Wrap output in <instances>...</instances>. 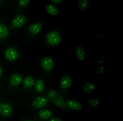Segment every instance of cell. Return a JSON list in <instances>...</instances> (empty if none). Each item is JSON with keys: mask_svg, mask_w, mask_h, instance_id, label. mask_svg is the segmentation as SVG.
I'll list each match as a JSON object with an SVG mask.
<instances>
[{"mask_svg": "<svg viewBox=\"0 0 123 121\" xmlns=\"http://www.w3.org/2000/svg\"><path fill=\"white\" fill-rule=\"evenodd\" d=\"M52 102L53 104L60 108L64 109L67 107L66 103L63 97L59 96L58 98L53 101Z\"/></svg>", "mask_w": 123, "mask_h": 121, "instance_id": "e0dca14e", "label": "cell"}, {"mask_svg": "<svg viewBox=\"0 0 123 121\" xmlns=\"http://www.w3.org/2000/svg\"><path fill=\"white\" fill-rule=\"evenodd\" d=\"M49 121H62V119L59 117H54L50 118L49 119Z\"/></svg>", "mask_w": 123, "mask_h": 121, "instance_id": "603a6c76", "label": "cell"}, {"mask_svg": "<svg viewBox=\"0 0 123 121\" xmlns=\"http://www.w3.org/2000/svg\"><path fill=\"white\" fill-rule=\"evenodd\" d=\"M43 24L41 22H34L29 26V30L30 33L34 35H38L41 31Z\"/></svg>", "mask_w": 123, "mask_h": 121, "instance_id": "52a82bcc", "label": "cell"}, {"mask_svg": "<svg viewBox=\"0 0 123 121\" xmlns=\"http://www.w3.org/2000/svg\"><path fill=\"white\" fill-rule=\"evenodd\" d=\"M9 29L7 26L0 23V39H6L9 35Z\"/></svg>", "mask_w": 123, "mask_h": 121, "instance_id": "5bb4252c", "label": "cell"}, {"mask_svg": "<svg viewBox=\"0 0 123 121\" xmlns=\"http://www.w3.org/2000/svg\"><path fill=\"white\" fill-rule=\"evenodd\" d=\"M88 103L89 106L92 108H96L99 103V100L98 99H90L88 100Z\"/></svg>", "mask_w": 123, "mask_h": 121, "instance_id": "44dd1931", "label": "cell"}, {"mask_svg": "<svg viewBox=\"0 0 123 121\" xmlns=\"http://www.w3.org/2000/svg\"><path fill=\"white\" fill-rule=\"evenodd\" d=\"M95 89V84L91 82H88L84 84L82 86V90L85 93H90L93 92Z\"/></svg>", "mask_w": 123, "mask_h": 121, "instance_id": "2e32d148", "label": "cell"}, {"mask_svg": "<svg viewBox=\"0 0 123 121\" xmlns=\"http://www.w3.org/2000/svg\"><path fill=\"white\" fill-rule=\"evenodd\" d=\"M49 101L46 97L40 96L36 97L31 103L32 106L35 109H39L45 107L48 103Z\"/></svg>", "mask_w": 123, "mask_h": 121, "instance_id": "3957f363", "label": "cell"}, {"mask_svg": "<svg viewBox=\"0 0 123 121\" xmlns=\"http://www.w3.org/2000/svg\"><path fill=\"white\" fill-rule=\"evenodd\" d=\"M52 115V111L48 109H42L39 111L38 113V116L39 118L43 120L49 119Z\"/></svg>", "mask_w": 123, "mask_h": 121, "instance_id": "4fadbf2b", "label": "cell"}, {"mask_svg": "<svg viewBox=\"0 0 123 121\" xmlns=\"http://www.w3.org/2000/svg\"><path fill=\"white\" fill-rule=\"evenodd\" d=\"M34 86L37 92L41 93L43 91L44 89V82L41 79H39L35 83Z\"/></svg>", "mask_w": 123, "mask_h": 121, "instance_id": "ffe728a7", "label": "cell"}, {"mask_svg": "<svg viewBox=\"0 0 123 121\" xmlns=\"http://www.w3.org/2000/svg\"><path fill=\"white\" fill-rule=\"evenodd\" d=\"M35 83L34 79L31 76H27L25 78L24 80V85L27 88H32L34 85Z\"/></svg>", "mask_w": 123, "mask_h": 121, "instance_id": "9a60e30c", "label": "cell"}, {"mask_svg": "<svg viewBox=\"0 0 123 121\" xmlns=\"http://www.w3.org/2000/svg\"><path fill=\"white\" fill-rule=\"evenodd\" d=\"M66 104L68 107L72 110L79 111L82 109V104L80 102L72 99H68L66 101Z\"/></svg>", "mask_w": 123, "mask_h": 121, "instance_id": "ba28073f", "label": "cell"}, {"mask_svg": "<svg viewBox=\"0 0 123 121\" xmlns=\"http://www.w3.org/2000/svg\"><path fill=\"white\" fill-rule=\"evenodd\" d=\"M3 73V69L0 67V78H1Z\"/></svg>", "mask_w": 123, "mask_h": 121, "instance_id": "d4e9b609", "label": "cell"}, {"mask_svg": "<svg viewBox=\"0 0 123 121\" xmlns=\"http://www.w3.org/2000/svg\"><path fill=\"white\" fill-rule=\"evenodd\" d=\"M46 38L48 43L53 46L58 45L61 41L60 35L56 31L50 32L47 35Z\"/></svg>", "mask_w": 123, "mask_h": 121, "instance_id": "6da1fadb", "label": "cell"}, {"mask_svg": "<svg viewBox=\"0 0 123 121\" xmlns=\"http://www.w3.org/2000/svg\"><path fill=\"white\" fill-rule=\"evenodd\" d=\"M4 55L8 60L13 61L18 59V53L16 49L10 47L5 50L4 52Z\"/></svg>", "mask_w": 123, "mask_h": 121, "instance_id": "277c9868", "label": "cell"}, {"mask_svg": "<svg viewBox=\"0 0 123 121\" xmlns=\"http://www.w3.org/2000/svg\"><path fill=\"white\" fill-rule=\"evenodd\" d=\"M72 84V79L69 76H64L61 79L60 85L62 89H68L71 86Z\"/></svg>", "mask_w": 123, "mask_h": 121, "instance_id": "30bf717a", "label": "cell"}, {"mask_svg": "<svg viewBox=\"0 0 123 121\" xmlns=\"http://www.w3.org/2000/svg\"><path fill=\"white\" fill-rule=\"evenodd\" d=\"M75 53L77 58L80 62H83L86 57L85 49L82 46H78L76 48Z\"/></svg>", "mask_w": 123, "mask_h": 121, "instance_id": "7c38bea8", "label": "cell"}, {"mask_svg": "<svg viewBox=\"0 0 123 121\" xmlns=\"http://www.w3.org/2000/svg\"><path fill=\"white\" fill-rule=\"evenodd\" d=\"M13 112V108L10 104L0 102V114L6 117L10 116Z\"/></svg>", "mask_w": 123, "mask_h": 121, "instance_id": "7a4b0ae2", "label": "cell"}, {"mask_svg": "<svg viewBox=\"0 0 123 121\" xmlns=\"http://www.w3.org/2000/svg\"><path fill=\"white\" fill-rule=\"evenodd\" d=\"M2 0H0V2H1L2 1Z\"/></svg>", "mask_w": 123, "mask_h": 121, "instance_id": "4316f807", "label": "cell"}, {"mask_svg": "<svg viewBox=\"0 0 123 121\" xmlns=\"http://www.w3.org/2000/svg\"><path fill=\"white\" fill-rule=\"evenodd\" d=\"M59 96V93L54 88L50 89L48 94V98L50 101L53 102Z\"/></svg>", "mask_w": 123, "mask_h": 121, "instance_id": "d6986e66", "label": "cell"}, {"mask_svg": "<svg viewBox=\"0 0 123 121\" xmlns=\"http://www.w3.org/2000/svg\"><path fill=\"white\" fill-rule=\"evenodd\" d=\"M89 5V0H79L78 3V8L80 11H83L87 10Z\"/></svg>", "mask_w": 123, "mask_h": 121, "instance_id": "ac0fdd59", "label": "cell"}, {"mask_svg": "<svg viewBox=\"0 0 123 121\" xmlns=\"http://www.w3.org/2000/svg\"><path fill=\"white\" fill-rule=\"evenodd\" d=\"M52 2L55 4H59L62 3V0H51Z\"/></svg>", "mask_w": 123, "mask_h": 121, "instance_id": "cb8c5ba5", "label": "cell"}, {"mask_svg": "<svg viewBox=\"0 0 123 121\" xmlns=\"http://www.w3.org/2000/svg\"><path fill=\"white\" fill-rule=\"evenodd\" d=\"M46 10L47 13L49 15L53 16H58L59 15V11L57 7L51 4H49L46 6Z\"/></svg>", "mask_w": 123, "mask_h": 121, "instance_id": "8fae6325", "label": "cell"}, {"mask_svg": "<svg viewBox=\"0 0 123 121\" xmlns=\"http://www.w3.org/2000/svg\"><path fill=\"white\" fill-rule=\"evenodd\" d=\"M41 66L46 71H51L54 68V62L51 58L45 57L42 60Z\"/></svg>", "mask_w": 123, "mask_h": 121, "instance_id": "8992f818", "label": "cell"}, {"mask_svg": "<svg viewBox=\"0 0 123 121\" xmlns=\"http://www.w3.org/2000/svg\"><path fill=\"white\" fill-rule=\"evenodd\" d=\"M31 1V0H18V5L21 8H25L30 3Z\"/></svg>", "mask_w": 123, "mask_h": 121, "instance_id": "7402d4cb", "label": "cell"}, {"mask_svg": "<svg viewBox=\"0 0 123 121\" xmlns=\"http://www.w3.org/2000/svg\"><path fill=\"white\" fill-rule=\"evenodd\" d=\"M24 121H33L32 120H25Z\"/></svg>", "mask_w": 123, "mask_h": 121, "instance_id": "484cf974", "label": "cell"}, {"mask_svg": "<svg viewBox=\"0 0 123 121\" xmlns=\"http://www.w3.org/2000/svg\"><path fill=\"white\" fill-rule=\"evenodd\" d=\"M26 21V17L25 15H17L11 21V25L15 28H19L24 25Z\"/></svg>", "mask_w": 123, "mask_h": 121, "instance_id": "5b68a950", "label": "cell"}, {"mask_svg": "<svg viewBox=\"0 0 123 121\" xmlns=\"http://www.w3.org/2000/svg\"><path fill=\"white\" fill-rule=\"evenodd\" d=\"M23 80V77L20 74L14 73L11 76L10 84L13 86H17L21 84Z\"/></svg>", "mask_w": 123, "mask_h": 121, "instance_id": "9c48e42d", "label": "cell"}]
</instances>
